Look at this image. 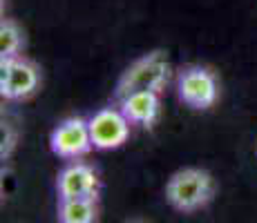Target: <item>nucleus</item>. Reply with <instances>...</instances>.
<instances>
[{
  "label": "nucleus",
  "mask_w": 257,
  "mask_h": 223,
  "mask_svg": "<svg viewBox=\"0 0 257 223\" xmlns=\"http://www.w3.org/2000/svg\"><path fill=\"white\" fill-rule=\"evenodd\" d=\"M170 81V63L164 52H150L135 61L123 72L116 83V101L135 92H157L161 94Z\"/></svg>",
  "instance_id": "obj_1"
},
{
  "label": "nucleus",
  "mask_w": 257,
  "mask_h": 223,
  "mask_svg": "<svg viewBox=\"0 0 257 223\" xmlns=\"http://www.w3.org/2000/svg\"><path fill=\"white\" fill-rule=\"evenodd\" d=\"M215 194V181L206 170L186 167L170 176L166 185V199L175 210L195 212L208 205Z\"/></svg>",
  "instance_id": "obj_2"
},
{
  "label": "nucleus",
  "mask_w": 257,
  "mask_h": 223,
  "mask_svg": "<svg viewBox=\"0 0 257 223\" xmlns=\"http://www.w3.org/2000/svg\"><path fill=\"white\" fill-rule=\"evenodd\" d=\"M177 94L190 110H210L219 96V83L208 67L186 65L177 74Z\"/></svg>",
  "instance_id": "obj_3"
},
{
  "label": "nucleus",
  "mask_w": 257,
  "mask_h": 223,
  "mask_svg": "<svg viewBox=\"0 0 257 223\" xmlns=\"http://www.w3.org/2000/svg\"><path fill=\"white\" fill-rule=\"evenodd\" d=\"M41 85V69L25 56L0 61V96L5 101H25Z\"/></svg>",
  "instance_id": "obj_4"
},
{
  "label": "nucleus",
  "mask_w": 257,
  "mask_h": 223,
  "mask_svg": "<svg viewBox=\"0 0 257 223\" xmlns=\"http://www.w3.org/2000/svg\"><path fill=\"white\" fill-rule=\"evenodd\" d=\"M49 147L56 156L61 158H76L85 156L92 152V134H90V123L83 116H70L61 121L49 134Z\"/></svg>",
  "instance_id": "obj_5"
},
{
  "label": "nucleus",
  "mask_w": 257,
  "mask_h": 223,
  "mask_svg": "<svg viewBox=\"0 0 257 223\" xmlns=\"http://www.w3.org/2000/svg\"><path fill=\"white\" fill-rule=\"evenodd\" d=\"M87 123H90L92 143L96 150H116L130 136L132 123L121 112V107H103L87 118Z\"/></svg>",
  "instance_id": "obj_6"
},
{
  "label": "nucleus",
  "mask_w": 257,
  "mask_h": 223,
  "mask_svg": "<svg viewBox=\"0 0 257 223\" xmlns=\"http://www.w3.org/2000/svg\"><path fill=\"white\" fill-rule=\"evenodd\" d=\"M56 190L61 199H87V196H98L101 190V178L90 163L72 161L58 172Z\"/></svg>",
  "instance_id": "obj_7"
},
{
  "label": "nucleus",
  "mask_w": 257,
  "mask_h": 223,
  "mask_svg": "<svg viewBox=\"0 0 257 223\" xmlns=\"http://www.w3.org/2000/svg\"><path fill=\"white\" fill-rule=\"evenodd\" d=\"M121 112L127 116V121L132 125H141V127H152L159 118V94L157 92H135L130 96L118 101Z\"/></svg>",
  "instance_id": "obj_8"
},
{
  "label": "nucleus",
  "mask_w": 257,
  "mask_h": 223,
  "mask_svg": "<svg viewBox=\"0 0 257 223\" xmlns=\"http://www.w3.org/2000/svg\"><path fill=\"white\" fill-rule=\"evenodd\" d=\"M98 216L96 196L58 201V223H94Z\"/></svg>",
  "instance_id": "obj_9"
},
{
  "label": "nucleus",
  "mask_w": 257,
  "mask_h": 223,
  "mask_svg": "<svg viewBox=\"0 0 257 223\" xmlns=\"http://www.w3.org/2000/svg\"><path fill=\"white\" fill-rule=\"evenodd\" d=\"M23 47H25L23 29L12 18H3V23H0V61L23 56L21 54Z\"/></svg>",
  "instance_id": "obj_10"
},
{
  "label": "nucleus",
  "mask_w": 257,
  "mask_h": 223,
  "mask_svg": "<svg viewBox=\"0 0 257 223\" xmlns=\"http://www.w3.org/2000/svg\"><path fill=\"white\" fill-rule=\"evenodd\" d=\"M14 143H16V130L12 127V123H3V158L12 154Z\"/></svg>",
  "instance_id": "obj_11"
}]
</instances>
